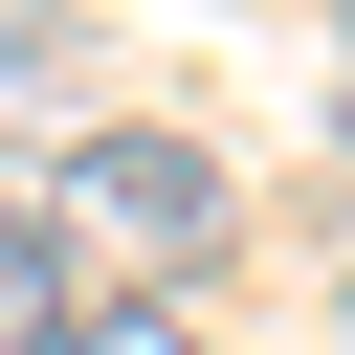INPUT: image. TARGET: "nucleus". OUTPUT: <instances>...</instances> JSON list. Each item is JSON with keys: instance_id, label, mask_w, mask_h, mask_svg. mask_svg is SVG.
<instances>
[{"instance_id": "nucleus-3", "label": "nucleus", "mask_w": 355, "mask_h": 355, "mask_svg": "<svg viewBox=\"0 0 355 355\" xmlns=\"http://www.w3.org/2000/svg\"><path fill=\"white\" fill-rule=\"evenodd\" d=\"M67 355H200V311H133V288H89V311H67Z\"/></svg>"}, {"instance_id": "nucleus-5", "label": "nucleus", "mask_w": 355, "mask_h": 355, "mask_svg": "<svg viewBox=\"0 0 355 355\" xmlns=\"http://www.w3.org/2000/svg\"><path fill=\"white\" fill-rule=\"evenodd\" d=\"M333 333H355V288H333Z\"/></svg>"}, {"instance_id": "nucleus-1", "label": "nucleus", "mask_w": 355, "mask_h": 355, "mask_svg": "<svg viewBox=\"0 0 355 355\" xmlns=\"http://www.w3.org/2000/svg\"><path fill=\"white\" fill-rule=\"evenodd\" d=\"M44 244H67V266H111L133 311H178V288L244 244V200H222V155H200V133H67Z\"/></svg>"}, {"instance_id": "nucleus-2", "label": "nucleus", "mask_w": 355, "mask_h": 355, "mask_svg": "<svg viewBox=\"0 0 355 355\" xmlns=\"http://www.w3.org/2000/svg\"><path fill=\"white\" fill-rule=\"evenodd\" d=\"M67 311H89V266L44 244V200L0 178V355H67Z\"/></svg>"}, {"instance_id": "nucleus-4", "label": "nucleus", "mask_w": 355, "mask_h": 355, "mask_svg": "<svg viewBox=\"0 0 355 355\" xmlns=\"http://www.w3.org/2000/svg\"><path fill=\"white\" fill-rule=\"evenodd\" d=\"M333 155H355V111H333Z\"/></svg>"}, {"instance_id": "nucleus-6", "label": "nucleus", "mask_w": 355, "mask_h": 355, "mask_svg": "<svg viewBox=\"0 0 355 355\" xmlns=\"http://www.w3.org/2000/svg\"><path fill=\"white\" fill-rule=\"evenodd\" d=\"M333 22H355V0H333Z\"/></svg>"}]
</instances>
